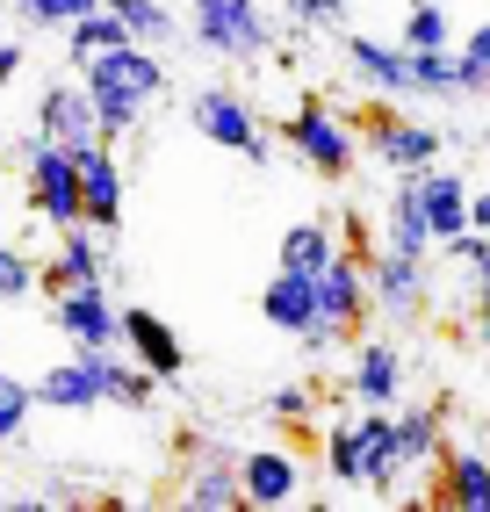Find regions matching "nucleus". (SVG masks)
<instances>
[{"label": "nucleus", "instance_id": "8", "mask_svg": "<svg viewBox=\"0 0 490 512\" xmlns=\"http://www.w3.org/2000/svg\"><path fill=\"white\" fill-rule=\"evenodd\" d=\"M116 347L152 375V383H181V368H188V347H181V332H173L159 311H145V303H116Z\"/></svg>", "mask_w": 490, "mask_h": 512}, {"label": "nucleus", "instance_id": "16", "mask_svg": "<svg viewBox=\"0 0 490 512\" xmlns=\"http://www.w3.org/2000/svg\"><path fill=\"white\" fill-rule=\"evenodd\" d=\"M368 152L390 166V174H411V166H433L447 152V130L440 123H418V116H382L375 138H368Z\"/></svg>", "mask_w": 490, "mask_h": 512}, {"label": "nucleus", "instance_id": "24", "mask_svg": "<svg viewBox=\"0 0 490 512\" xmlns=\"http://www.w3.org/2000/svg\"><path fill=\"white\" fill-rule=\"evenodd\" d=\"M101 8L123 22L130 44H152V51H173V44H181V15H173L166 0H101Z\"/></svg>", "mask_w": 490, "mask_h": 512}, {"label": "nucleus", "instance_id": "28", "mask_svg": "<svg viewBox=\"0 0 490 512\" xmlns=\"http://www.w3.org/2000/svg\"><path fill=\"white\" fill-rule=\"evenodd\" d=\"M404 94H418V101H462L454 51H404Z\"/></svg>", "mask_w": 490, "mask_h": 512}, {"label": "nucleus", "instance_id": "35", "mask_svg": "<svg viewBox=\"0 0 490 512\" xmlns=\"http://www.w3.org/2000/svg\"><path fill=\"white\" fill-rule=\"evenodd\" d=\"M289 8H296V22H339L346 0H289Z\"/></svg>", "mask_w": 490, "mask_h": 512}, {"label": "nucleus", "instance_id": "38", "mask_svg": "<svg viewBox=\"0 0 490 512\" xmlns=\"http://www.w3.org/2000/svg\"><path fill=\"white\" fill-rule=\"evenodd\" d=\"M476 339H483V347H490V303H483V311H476Z\"/></svg>", "mask_w": 490, "mask_h": 512}, {"label": "nucleus", "instance_id": "23", "mask_svg": "<svg viewBox=\"0 0 490 512\" xmlns=\"http://www.w3.org/2000/svg\"><path fill=\"white\" fill-rule=\"evenodd\" d=\"M382 246H390V253H426V260H433V231H426V210H418L411 174H397L390 202H382Z\"/></svg>", "mask_w": 490, "mask_h": 512}, {"label": "nucleus", "instance_id": "4", "mask_svg": "<svg viewBox=\"0 0 490 512\" xmlns=\"http://www.w3.org/2000/svg\"><path fill=\"white\" fill-rule=\"evenodd\" d=\"M282 138L296 152V166H310L318 181H346L361 166V138H354V123H346L339 109H325V101H296L289 123H282Z\"/></svg>", "mask_w": 490, "mask_h": 512}, {"label": "nucleus", "instance_id": "36", "mask_svg": "<svg viewBox=\"0 0 490 512\" xmlns=\"http://www.w3.org/2000/svg\"><path fill=\"white\" fill-rule=\"evenodd\" d=\"M22 65H29V51H22L15 37H0V87H15V80H22Z\"/></svg>", "mask_w": 490, "mask_h": 512}, {"label": "nucleus", "instance_id": "3", "mask_svg": "<svg viewBox=\"0 0 490 512\" xmlns=\"http://www.w3.org/2000/svg\"><path fill=\"white\" fill-rule=\"evenodd\" d=\"M181 37L217 65H260L274 51V15L267 0H195Z\"/></svg>", "mask_w": 490, "mask_h": 512}, {"label": "nucleus", "instance_id": "29", "mask_svg": "<svg viewBox=\"0 0 490 512\" xmlns=\"http://www.w3.org/2000/svg\"><path fill=\"white\" fill-rule=\"evenodd\" d=\"M447 44H454L447 8H440V0H411V15L397 29V51H447Z\"/></svg>", "mask_w": 490, "mask_h": 512}, {"label": "nucleus", "instance_id": "9", "mask_svg": "<svg viewBox=\"0 0 490 512\" xmlns=\"http://www.w3.org/2000/svg\"><path fill=\"white\" fill-rule=\"evenodd\" d=\"M73 188H80V224L123 231V159H116L109 138L73 145Z\"/></svg>", "mask_w": 490, "mask_h": 512}, {"label": "nucleus", "instance_id": "40", "mask_svg": "<svg viewBox=\"0 0 490 512\" xmlns=\"http://www.w3.org/2000/svg\"><path fill=\"white\" fill-rule=\"evenodd\" d=\"M483 94H490V87H483Z\"/></svg>", "mask_w": 490, "mask_h": 512}, {"label": "nucleus", "instance_id": "2", "mask_svg": "<svg viewBox=\"0 0 490 512\" xmlns=\"http://www.w3.org/2000/svg\"><path fill=\"white\" fill-rule=\"evenodd\" d=\"M325 469L332 484L361 498H404V462L390 448V404H354V419L325 433Z\"/></svg>", "mask_w": 490, "mask_h": 512}, {"label": "nucleus", "instance_id": "25", "mask_svg": "<svg viewBox=\"0 0 490 512\" xmlns=\"http://www.w3.org/2000/svg\"><path fill=\"white\" fill-rule=\"evenodd\" d=\"M339 253V238H332V224L325 217H303V224H289L282 231V246H274V267H296V275H318V267Z\"/></svg>", "mask_w": 490, "mask_h": 512}, {"label": "nucleus", "instance_id": "20", "mask_svg": "<svg viewBox=\"0 0 490 512\" xmlns=\"http://www.w3.org/2000/svg\"><path fill=\"white\" fill-rule=\"evenodd\" d=\"M260 318L282 332V339L310 332V325H318V289H310V275H296V267H274L267 289H260Z\"/></svg>", "mask_w": 490, "mask_h": 512}, {"label": "nucleus", "instance_id": "31", "mask_svg": "<svg viewBox=\"0 0 490 512\" xmlns=\"http://www.w3.org/2000/svg\"><path fill=\"white\" fill-rule=\"evenodd\" d=\"M29 412H37V397H29V383H22V375H8V368H0V455H8L15 440L29 433Z\"/></svg>", "mask_w": 490, "mask_h": 512}, {"label": "nucleus", "instance_id": "37", "mask_svg": "<svg viewBox=\"0 0 490 512\" xmlns=\"http://www.w3.org/2000/svg\"><path fill=\"white\" fill-rule=\"evenodd\" d=\"M469 224L490 231V188H469Z\"/></svg>", "mask_w": 490, "mask_h": 512}, {"label": "nucleus", "instance_id": "19", "mask_svg": "<svg viewBox=\"0 0 490 512\" xmlns=\"http://www.w3.org/2000/svg\"><path fill=\"white\" fill-rule=\"evenodd\" d=\"M29 397L51 404V412H101V368L87 347H73L58 368H44L37 383H29Z\"/></svg>", "mask_w": 490, "mask_h": 512}, {"label": "nucleus", "instance_id": "7", "mask_svg": "<svg viewBox=\"0 0 490 512\" xmlns=\"http://www.w3.org/2000/svg\"><path fill=\"white\" fill-rule=\"evenodd\" d=\"M368 318H390V325H411L418 311H426V296H433V282H426V253H368Z\"/></svg>", "mask_w": 490, "mask_h": 512}, {"label": "nucleus", "instance_id": "18", "mask_svg": "<svg viewBox=\"0 0 490 512\" xmlns=\"http://www.w3.org/2000/svg\"><path fill=\"white\" fill-rule=\"evenodd\" d=\"M411 188H418V210H426L433 246L469 224V181L454 174V166H440V159H433V166H411Z\"/></svg>", "mask_w": 490, "mask_h": 512}, {"label": "nucleus", "instance_id": "26", "mask_svg": "<svg viewBox=\"0 0 490 512\" xmlns=\"http://www.w3.org/2000/svg\"><path fill=\"white\" fill-rule=\"evenodd\" d=\"M346 65L354 80H368L375 94H404V51L382 44V37H346Z\"/></svg>", "mask_w": 490, "mask_h": 512}, {"label": "nucleus", "instance_id": "22", "mask_svg": "<svg viewBox=\"0 0 490 512\" xmlns=\"http://www.w3.org/2000/svg\"><path fill=\"white\" fill-rule=\"evenodd\" d=\"M440 505L454 512H490V455L476 448H440Z\"/></svg>", "mask_w": 490, "mask_h": 512}, {"label": "nucleus", "instance_id": "6", "mask_svg": "<svg viewBox=\"0 0 490 512\" xmlns=\"http://www.w3.org/2000/svg\"><path fill=\"white\" fill-rule=\"evenodd\" d=\"M22 159V195H29V217L65 231V224H80V188H73V152L65 145H44V138H29L15 145Z\"/></svg>", "mask_w": 490, "mask_h": 512}, {"label": "nucleus", "instance_id": "11", "mask_svg": "<svg viewBox=\"0 0 490 512\" xmlns=\"http://www.w3.org/2000/svg\"><path fill=\"white\" fill-rule=\"evenodd\" d=\"M238 498L253 512L303 505V455H289V448H245L238 455Z\"/></svg>", "mask_w": 490, "mask_h": 512}, {"label": "nucleus", "instance_id": "33", "mask_svg": "<svg viewBox=\"0 0 490 512\" xmlns=\"http://www.w3.org/2000/svg\"><path fill=\"white\" fill-rule=\"evenodd\" d=\"M29 289H37V260L15 253L8 238H0V303H15V296H29Z\"/></svg>", "mask_w": 490, "mask_h": 512}, {"label": "nucleus", "instance_id": "13", "mask_svg": "<svg viewBox=\"0 0 490 512\" xmlns=\"http://www.w3.org/2000/svg\"><path fill=\"white\" fill-rule=\"evenodd\" d=\"M51 325L65 332V347H116V296H109V282L58 289L51 296Z\"/></svg>", "mask_w": 490, "mask_h": 512}, {"label": "nucleus", "instance_id": "39", "mask_svg": "<svg viewBox=\"0 0 490 512\" xmlns=\"http://www.w3.org/2000/svg\"><path fill=\"white\" fill-rule=\"evenodd\" d=\"M0 238H8V202H0Z\"/></svg>", "mask_w": 490, "mask_h": 512}, {"label": "nucleus", "instance_id": "17", "mask_svg": "<svg viewBox=\"0 0 490 512\" xmlns=\"http://www.w3.org/2000/svg\"><path fill=\"white\" fill-rule=\"evenodd\" d=\"M390 448H397V462L418 476V469H433L440 462V448H447V412L440 404H390Z\"/></svg>", "mask_w": 490, "mask_h": 512}, {"label": "nucleus", "instance_id": "32", "mask_svg": "<svg viewBox=\"0 0 490 512\" xmlns=\"http://www.w3.org/2000/svg\"><path fill=\"white\" fill-rule=\"evenodd\" d=\"M8 8L29 22V29H65L73 15H87V8H101V0H8Z\"/></svg>", "mask_w": 490, "mask_h": 512}, {"label": "nucleus", "instance_id": "1", "mask_svg": "<svg viewBox=\"0 0 490 512\" xmlns=\"http://www.w3.org/2000/svg\"><path fill=\"white\" fill-rule=\"evenodd\" d=\"M73 73H80V87H87V101H94V123H101V138H109V145H123L130 130L166 101V87H173V65H166V51H152V44L94 51L87 65H73Z\"/></svg>", "mask_w": 490, "mask_h": 512}, {"label": "nucleus", "instance_id": "27", "mask_svg": "<svg viewBox=\"0 0 490 512\" xmlns=\"http://www.w3.org/2000/svg\"><path fill=\"white\" fill-rule=\"evenodd\" d=\"M433 253H447V260H454V267L469 275V311H483V303H490V231L462 224L454 238H440Z\"/></svg>", "mask_w": 490, "mask_h": 512}, {"label": "nucleus", "instance_id": "10", "mask_svg": "<svg viewBox=\"0 0 490 512\" xmlns=\"http://www.w3.org/2000/svg\"><path fill=\"white\" fill-rule=\"evenodd\" d=\"M310 289H318V325L332 339H354L368 325V275H361L354 253H332L318 275H310Z\"/></svg>", "mask_w": 490, "mask_h": 512}, {"label": "nucleus", "instance_id": "14", "mask_svg": "<svg viewBox=\"0 0 490 512\" xmlns=\"http://www.w3.org/2000/svg\"><path fill=\"white\" fill-rule=\"evenodd\" d=\"M37 138H44V145H65V152L101 138V123H94V101H87L80 73H73V80H51V87L37 94Z\"/></svg>", "mask_w": 490, "mask_h": 512}, {"label": "nucleus", "instance_id": "34", "mask_svg": "<svg viewBox=\"0 0 490 512\" xmlns=\"http://www.w3.org/2000/svg\"><path fill=\"white\" fill-rule=\"evenodd\" d=\"M267 412L282 419V426H289V419L310 426V390H303V383H274V390H267Z\"/></svg>", "mask_w": 490, "mask_h": 512}, {"label": "nucleus", "instance_id": "5", "mask_svg": "<svg viewBox=\"0 0 490 512\" xmlns=\"http://www.w3.org/2000/svg\"><path fill=\"white\" fill-rule=\"evenodd\" d=\"M188 123H195V138H209L217 152H238V159H253V166H274V145H267V130L253 116V101H245L238 87H202L188 101Z\"/></svg>", "mask_w": 490, "mask_h": 512}, {"label": "nucleus", "instance_id": "30", "mask_svg": "<svg viewBox=\"0 0 490 512\" xmlns=\"http://www.w3.org/2000/svg\"><path fill=\"white\" fill-rule=\"evenodd\" d=\"M454 51V80H462V101L490 87V22H476L462 44H447Z\"/></svg>", "mask_w": 490, "mask_h": 512}, {"label": "nucleus", "instance_id": "21", "mask_svg": "<svg viewBox=\"0 0 490 512\" xmlns=\"http://www.w3.org/2000/svg\"><path fill=\"white\" fill-rule=\"evenodd\" d=\"M181 505H195V512H238L245 505L238 498V455L231 448H202L195 469L181 476Z\"/></svg>", "mask_w": 490, "mask_h": 512}, {"label": "nucleus", "instance_id": "12", "mask_svg": "<svg viewBox=\"0 0 490 512\" xmlns=\"http://www.w3.org/2000/svg\"><path fill=\"white\" fill-rule=\"evenodd\" d=\"M109 267H116L109 231H94V224H65L51 267H37V289H51V296H58V289H87V282H109Z\"/></svg>", "mask_w": 490, "mask_h": 512}, {"label": "nucleus", "instance_id": "15", "mask_svg": "<svg viewBox=\"0 0 490 512\" xmlns=\"http://www.w3.org/2000/svg\"><path fill=\"white\" fill-rule=\"evenodd\" d=\"M346 397H354V404H397V397H411V361H404L397 339H368V347H354Z\"/></svg>", "mask_w": 490, "mask_h": 512}]
</instances>
